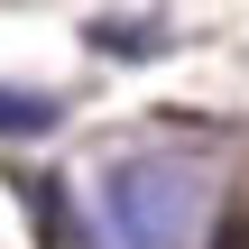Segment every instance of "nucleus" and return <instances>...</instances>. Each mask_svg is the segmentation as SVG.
<instances>
[{
  "label": "nucleus",
  "instance_id": "nucleus-4",
  "mask_svg": "<svg viewBox=\"0 0 249 249\" xmlns=\"http://www.w3.org/2000/svg\"><path fill=\"white\" fill-rule=\"evenodd\" d=\"M213 249H249V222H231V231H222V240H213Z\"/></svg>",
  "mask_w": 249,
  "mask_h": 249
},
{
  "label": "nucleus",
  "instance_id": "nucleus-2",
  "mask_svg": "<svg viewBox=\"0 0 249 249\" xmlns=\"http://www.w3.org/2000/svg\"><path fill=\"white\" fill-rule=\"evenodd\" d=\"M83 37H92V55H120V65H148V55H166L176 46V18H157V9H139V18H83Z\"/></svg>",
  "mask_w": 249,
  "mask_h": 249
},
{
  "label": "nucleus",
  "instance_id": "nucleus-3",
  "mask_svg": "<svg viewBox=\"0 0 249 249\" xmlns=\"http://www.w3.org/2000/svg\"><path fill=\"white\" fill-rule=\"evenodd\" d=\"M55 120H65L55 92H18V83H0V139H46Z\"/></svg>",
  "mask_w": 249,
  "mask_h": 249
},
{
  "label": "nucleus",
  "instance_id": "nucleus-1",
  "mask_svg": "<svg viewBox=\"0 0 249 249\" xmlns=\"http://www.w3.org/2000/svg\"><path fill=\"white\" fill-rule=\"evenodd\" d=\"M92 213H102L111 249H194L213 222V166H194L176 148L111 157L102 185H92Z\"/></svg>",
  "mask_w": 249,
  "mask_h": 249
}]
</instances>
